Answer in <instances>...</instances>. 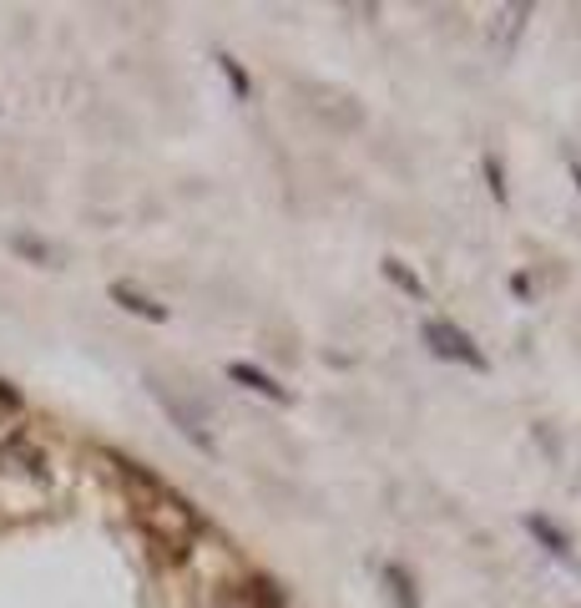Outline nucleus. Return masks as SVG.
<instances>
[{"mask_svg": "<svg viewBox=\"0 0 581 608\" xmlns=\"http://www.w3.org/2000/svg\"><path fill=\"white\" fill-rule=\"evenodd\" d=\"M571 178H577V188H581V163H577V158H571Z\"/></svg>", "mask_w": 581, "mask_h": 608, "instance_id": "12", "label": "nucleus"}, {"mask_svg": "<svg viewBox=\"0 0 581 608\" xmlns=\"http://www.w3.org/2000/svg\"><path fill=\"white\" fill-rule=\"evenodd\" d=\"M384 274H390V280H394V284H400V289H405V295H415V299H420V295H425V284H420V280H415V274H409V269H405V264H400V259H390V264H384Z\"/></svg>", "mask_w": 581, "mask_h": 608, "instance_id": "8", "label": "nucleus"}, {"mask_svg": "<svg viewBox=\"0 0 581 608\" xmlns=\"http://www.w3.org/2000/svg\"><path fill=\"white\" fill-rule=\"evenodd\" d=\"M526 528H531V537H536L541 548H552L556 558H571V537L561 528H552L546 518H526Z\"/></svg>", "mask_w": 581, "mask_h": 608, "instance_id": "6", "label": "nucleus"}, {"mask_svg": "<svg viewBox=\"0 0 581 608\" xmlns=\"http://www.w3.org/2000/svg\"><path fill=\"white\" fill-rule=\"evenodd\" d=\"M112 299L122 305V310H131V314H142V320H167V310H162L157 299H147V295H137L131 284H116L112 289Z\"/></svg>", "mask_w": 581, "mask_h": 608, "instance_id": "5", "label": "nucleus"}, {"mask_svg": "<svg viewBox=\"0 0 581 608\" xmlns=\"http://www.w3.org/2000/svg\"><path fill=\"white\" fill-rule=\"evenodd\" d=\"M228 375L238 381V386H248V390H253V396H268V401H289V390L278 386L274 375L253 371V365H243V360H232V365H228Z\"/></svg>", "mask_w": 581, "mask_h": 608, "instance_id": "3", "label": "nucleus"}, {"mask_svg": "<svg viewBox=\"0 0 581 608\" xmlns=\"http://www.w3.org/2000/svg\"><path fill=\"white\" fill-rule=\"evenodd\" d=\"M15 401V390H5V386H0V406H11Z\"/></svg>", "mask_w": 581, "mask_h": 608, "instance_id": "11", "label": "nucleus"}, {"mask_svg": "<svg viewBox=\"0 0 581 608\" xmlns=\"http://www.w3.org/2000/svg\"><path fill=\"white\" fill-rule=\"evenodd\" d=\"M384 583L394 588V598H400V608H415V583H409V573L400 563L384 568Z\"/></svg>", "mask_w": 581, "mask_h": 608, "instance_id": "7", "label": "nucleus"}, {"mask_svg": "<svg viewBox=\"0 0 581 608\" xmlns=\"http://www.w3.org/2000/svg\"><path fill=\"white\" fill-rule=\"evenodd\" d=\"M122 482H127L131 507H137V522L147 528V537H152L167 558H188L192 537H198V512H192L173 487H162L152 472H142V467H127V461H122Z\"/></svg>", "mask_w": 581, "mask_h": 608, "instance_id": "1", "label": "nucleus"}, {"mask_svg": "<svg viewBox=\"0 0 581 608\" xmlns=\"http://www.w3.org/2000/svg\"><path fill=\"white\" fill-rule=\"evenodd\" d=\"M485 178H491V194L506 198V183H501V167H495V158H485Z\"/></svg>", "mask_w": 581, "mask_h": 608, "instance_id": "10", "label": "nucleus"}, {"mask_svg": "<svg viewBox=\"0 0 581 608\" xmlns=\"http://www.w3.org/2000/svg\"><path fill=\"white\" fill-rule=\"evenodd\" d=\"M223 608H283L274 594V583L253 579L248 588H238V594H223Z\"/></svg>", "mask_w": 581, "mask_h": 608, "instance_id": "4", "label": "nucleus"}, {"mask_svg": "<svg viewBox=\"0 0 581 608\" xmlns=\"http://www.w3.org/2000/svg\"><path fill=\"white\" fill-rule=\"evenodd\" d=\"M223 72H228V82L238 87V97H248V76H243V66H238L232 57H223Z\"/></svg>", "mask_w": 581, "mask_h": 608, "instance_id": "9", "label": "nucleus"}, {"mask_svg": "<svg viewBox=\"0 0 581 608\" xmlns=\"http://www.w3.org/2000/svg\"><path fill=\"white\" fill-rule=\"evenodd\" d=\"M425 345L435 350L440 360H455V365H470V371H485V356H480V345L465 335V330H455L451 320H425Z\"/></svg>", "mask_w": 581, "mask_h": 608, "instance_id": "2", "label": "nucleus"}]
</instances>
